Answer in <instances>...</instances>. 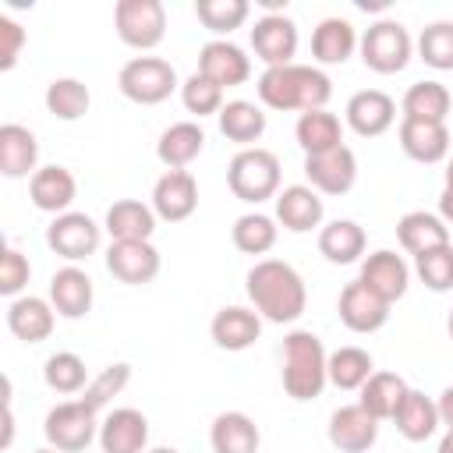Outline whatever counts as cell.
Returning <instances> with one entry per match:
<instances>
[{"instance_id":"cell-1","label":"cell","mask_w":453,"mask_h":453,"mask_svg":"<svg viewBox=\"0 0 453 453\" xmlns=\"http://www.w3.org/2000/svg\"><path fill=\"white\" fill-rule=\"evenodd\" d=\"M127 379H131V365L117 361V365L103 368V372L85 386V393H81L78 400L57 403V407L46 414V425H42L50 446L60 449V453H78V449H85V446L96 439L99 425H103V421H99V411L127 386Z\"/></svg>"},{"instance_id":"cell-2","label":"cell","mask_w":453,"mask_h":453,"mask_svg":"<svg viewBox=\"0 0 453 453\" xmlns=\"http://www.w3.org/2000/svg\"><path fill=\"white\" fill-rule=\"evenodd\" d=\"M248 297H251L255 311L265 315L269 322H294L308 304L304 280L297 276L294 265H287L280 258H262L251 265Z\"/></svg>"},{"instance_id":"cell-3","label":"cell","mask_w":453,"mask_h":453,"mask_svg":"<svg viewBox=\"0 0 453 453\" xmlns=\"http://www.w3.org/2000/svg\"><path fill=\"white\" fill-rule=\"evenodd\" d=\"M326 347L315 333L297 329L283 340V389L290 400H315L322 386L329 382L326 375Z\"/></svg>"},{"instance_id":"cell-4","label":"cell","mask_w":453,"mask_h":453,"mask_svg":"<svg viewBox=\"0 0 453 453\" xmlns=\"http://www.w3.org/2000/svg\"><path fill=\"white\" fill-rule=\"evenodd\" d=\"M226 184L241 202H265L280 191V159L269 149H241L226 166Z\"/></svg>"},{"instance_id":"cell-5","label":"cell","mask_w":453,"mask_h":453,"mask_svg":"<svg viewBox=\"0 0 453 453\" xmlns=\"http://www.w3.org/2000/svg\"><path fill=\"white\" fill-rule=\"evenodd\" d=\"M120 92L138 103V106H156L163 99H170V92L177 88V71L170 67V60L159 57H134L120 67L117 74Z\"/></svg>"},{"instance_id":"cell-6","label":"cell","mask_w":453,"mask_h":453,"mask_svg":"<svg viewBox=\"0 0 453 453\" xmlns=\"http://www.w3.org/2000/svg\"><path fill=\"white\" fill-rule=\"evenodd\" d=\"M113 25L124 46L152 50L166 35V11L159 0H120L113 7Z\"/></svg>"},{"instance_id":"cell-7","label":"cell","mask_w":453,"mask_h":453,"mask_svg":"<svg viewBox=\"0 0 453 453\" xmlns=\"http://www.w3.org/2000/svg\"><path fill=\"white\" fill-rule=\"evenodd\" d=\"M411 50H414V42H411V35L400 21H375L361 39V60L375 74L403 71L407 60H411Z\"/></svg>"},{"instance_id":"cell-8","label":"cell","mask_w":453,"mask_h":453,"mask_svg":"<svg viewBox=\"0 0 453 453\" xmlns=\"http://www.w3.org/2000/svg\"><path fill=\"white\" fill-rule=\"evenodd\" d=\"M106 269L113 280L142 287L159 276V251L152 248V241H113L106 251Z\"/></svg>"},{"instance_id":"cell-9","label":"cell","mask_w":453,"mask_h":453,"mask_svg":"<svg viewBox=\"0 0 453 453\" xmlns=\"http://www.w3.org/2000/svg\"><path fill=\"white\" fill-rule=\"evenodd\" d=\"M46 244L67 262H81L99 248V226L85 212H64L46 226Z\"/></svg>"},{"instance_id":"cell-10","label":"cell","mask_w":453,"mask_h":453,"mask_svg":"<svg viewBox=\"0 0 453 453\" xmlns=\"http://www.w3.org/2000/svg\"><path fill=\"white\" fill-rule=\"evenodd\" d=\"M336 311H340V322H343L350 333H375V329H382L386 319H389V301H382L372 287H365L361 280H354V283H347V287L340 290Z\"/></svg>"},{"instance_id":"cell-11","label":"cell","mask_w":453,"mask_h":453,"mask_svg":"<svg viewBox=\"0 0 453 453\" xmlns=\"http://www.w3.org/2000/svg\"><path fill=\"white\" fill-rule=\"evenodd\" d=\"M251 50L265 67H287L297 53V25L283 14H265L251 28Z\"/></svg>"},{"instance_id":"cell-12","label":"cell","mask_w":453,"mask_h":453,"mask_svg":"<svg viewBox=\"0 0 453 453\" xmlns=\"http://www.w3.org/2000/svg\"><path fill=\"white\" fill-rule=\"evenodd\" d=\"M304 173H308L315 191L347 195L357 180V156L347 145H340L333 152H322V156H304Z\"/></svg>"},{"instance_id":"cell-13","label":"cell","mask_w":453,"mask_h":453,"mask_svg":"<svg viewBox=\"0 0 453 453\" xmlns=\"http://www.w3.org/2000/svg\"><path fill=\"white\" fill-rule=\"evenodd\" d=\"M375 439H379V421L361 403L333 411V418H329L333 449H340V453H368L375 446Z\"/></svg>"},{"instance_id":"cell-14","label":"cell","mask_w":453,"mask_h":453,"mask_svg":"<svg viewBox=\"0 0 453 453\" xmlns=\"http://www.w3.org/2000/svg\"><path fill=\"white\" fill-rule=\"evenodd\" d=\"M198 74H205L209 81H216L219 88H230V85H244L248 74H251V60L244 57L241 46L226 42V39H212L202 46L198 53Z\"/></svg>"},{"instance_id":"cell-15","label":"cell","mask_w":453,"mask_h":453,"mask_svg":"<svg viewBox=\"0 0 453 453\" xmlns=\"http://www.w3.org/2000/svg\"><path fill=\"white\" fill-rule=\"evenodd\" d=\"M152 209L156 216L180 223L198 209V184L188 170H166L152 188Z\"/></svg>"},{"instance_id":"cell-16","label":"cell","mask_w":453,"mask_h":453,"mask_svg":"<svg viewBox=\"0 0 453 453\" xmlns=\"http://www.w3.org/2000/svg\"><path fill=\"white\" fill-rule=\"evenodd\" d=\"M145 442H149V421L134 407H117L99 425L103 453H142Z\"/></svg>"},{"instance_id":"cell-17","label":"cell","mask_w":453,"mask_h":453,"mask_svg":"<svg viewBox=\"0 0 453 453\" xmlns=\"http://www.w3.org/2000/svg\"><path fill=\"white\" fill-rule=\"evenodd\" d=\"M396 120V103L382 92V88H365L354 92L347 103V124L361 134V138H379L382 131H389Z\"/></svg>"},{"instance_id":"cell-18","label":"cell","mask_w":453,"mask_h":453,"mask_svg":"<svg viewBox=\"0 0 453 453\" xmlns=\"http://www.w3.org/2000/svg\"><path fill=\"white\" fill-rule=\"evenodd\" d=\"M74 195H78V180H74V173H71L67 166H57V163L35 170L32 180H28V198H32V205L42 209V212H57V216H64L67 205L74 202Z\"/></svg>"},{"instance_id":"cell-19","label":"cell","mask_w":453,"mask_h":453,"mask_svg":"<svg viewBox=\"0 0 453 453\" xmlns=\"http://www.w3.org/2000/svg\"><path fill=\"white\" fill-rule=\"evenodd\" d=\"M400 149L414 163H439L449 152V127L446 124H435V120L403 117L400 120Z\"/></svg>"},{"instance_id":"cell-20","label":"cell","mask_w":453,"mask_h":453,"mask_svg":"<svg viewBox=\"0 0 453 453\" xmlns=\"http://www.w3.org/2000/svg\"><path fill=\"white\" fill-rule=\"evenodd\" d=\"M361 283L372 287L382 301H400L407 294V283H411V269L407 262L396 255V251H375L365 258L361 265Z\"/></svg>"},{"instance_id":"cell-21","label":"cell","mask_w":453,"mask_h":453,"mask_svg":"<svg viewBox=\"0 0 453 453\" xmlns=\"http://www.w3.org/2000/svg\"><path fill=\"white\" fill-rule=\"evenodd\" d=\"M262 333V322H258V311H248L241 304H230V308H219L209 322V336L219 350H248Z\"/></svg>"},{"instance_id":"cell-22","label":"cell","mask_w":453,"mask_h":453,"mask_svg":"<svg viewBox=\"0 0 453 453\" xmlns=\"http://www.w3.org/2000/svg\"><path fill=\"white\" fill-rule=\"evenodd\" d=\"M50 304L64 319L88 315V308H92V280H88V273H81L78 265L57 269L53 280H50Z\"/></svg>"},{"instance_id":"cell-23","label":"cell","mask_w":453,"mask_h":453,"mask_svg":"<svg viewBox=\"0 0 453 453\" xmlns=\"http://www.w3.org/2000/svg\"><path fill=\"white\" fill-rule=\"evenodd\" d=\"M209 442L212 453H258L262 432L244 411H223L209 428Z\"/></svg>"},{"instance_id":"cell-24","label":"cell","mask_w":453,"mask_h":453,"mask_svg":"<svg viewBox=\"0 0 453 453\" xmlns=\"http://www.w3.org/2000/svg\"><path fill=\"white\" fill-rule=\"evenodd\" d=\"M205 149V131L195 124V120H180V124H170L159 142H156V156L163 166L170 170H184L188 163H195Z\"/></svg>"},{"instance_id":"cell-25","label":"cell","mask_w":453,"mask_h":453,"mask_svg":"<svg viewBox=\"0 0 453 453\" xmlns=\"http://www.w3.org/2000/svg\"><path fill=\"white\" fill-rule=\"evenodd\" d=\"M276 219L290 234H308L311 226L322 223V198H319V191L304 188V184L283 188V195L276 198Z\"/></svg>"},{"instance_id":"cell-26","label":"cell","mask_w":453,"mask_h":453,"mask_svg":"<svg viewBox=\"0 0 453 453\" xmlns=\"http://www.w3.org/2000/svg\"><path fill=\"white\" fill-rule=\"evenodd\" d=\"M35 159H39L35 134L21 124H4L0 127V173L28 177V173H35Z\"/></svg>"},{"instance_id":"cell-27","label":"cell","mask_w":453,"mask_h":453,"mask_svg":"<svg viewBox=\"0 0 453 453\" xmlns=\"http://www.w3.org/2000/svg\"><path fill=\"white\" fill-rule=\"evenodd\" d=\"M7 329L25 343H42L53 333V304L42 297H18L7 308Z\"/></svg>"},{"instance_id":"cell-28","label":"cell","mask_w":453,"mask_h":453,"mask_svg":"<svg viewBox=\"0 0 453 453\" xmlns=\"http://www.w3.org/2000/svg\"><path fill=\"white\" fill-rule=\"evenodd\" d=\"M393 425H396V432H400L407 442H425V439L442 425V421H439V403L428 400V396L418 393V389H407L403 403H400L396 414H393Z\"/></svg>"},{"instance_id":"cell-29","label":"cell","mask_w":453,"mask_h":453,"mask_svg":"<svg viewBox=\"0 0 453 453\" xmlns=\"http://www.w3.org/2000/svg\"><path fill=\"white\" fill-rule=\"evenodd\" d=\"M106 230L113 241H149L156 230V209L138 198H120L106 209Z\"/></svg>"},{"instance_id":"cell-30","label":"cell","mask_w":453,"mask_h":453,"mask_svg":"<svg viewBox=\"0 0 453 453\" xmlns=\"http://www.w3.org/2000/svg\"><path fill=\"white\" fill-rule=\"evenodd\" d=\"M407 382L396 375V372H372V379L361 386V407L375 418V421H393V414H396V407L403 403V396H407Z\"/></svg>"},{"instance_id":"cell-31","label":"cell","mask_w":453,"mask_h":453,"mask_svg":"<svg viewBox=\"0 0 453 453\" xmlns=\"http://www.w3.org/2000/svg\"><path fill=\"white\" fill-rule=\"evenodd\" d=\"M294 134H297V145L304 149V156H322V152H333V149L343 145V127H340V120H336L333 113H326V110H308V113H301Z\"/></svg>"},{"instance_id":"cell-32","label":"cell","mask_w":453,"mask_h":453,"mask_svg":"<svg viewBox=\"0 0 453 453\" xmlns=\"http://www.w3.org/2000/svg\"><path fill=\"white\" fill-rule=\"evenodd\" d=\"M396 241H400L403 251H411L418 258L425 251H435V248L449 244V234H446L439 216H432V212H407L396 223Z\"/></svg>"},{"instance_id":"cell-33","label":"cell","mask_w":453,"mask_h":453,"mask_svg":"<svg viewBox=\"0 0 453 453\" xmlns=\"http://www.w3.org/2000/svg\"><path fill=\"white\" fill-rule=\"evenodd\" d=\"M354 46H357V32L343 18H326L311 32V57L319 64H343V60H350Z\"/></svg>"},{"instance_id":"cell-34","label":"cell","mask_w":453,"mask_h":453,"mask_svg":"<svg viewBox=\"0 0 453 453\" xmlns=\"http://www.w3.org/2000/svg\"><path fill=\"white\" fill-rule=\"evenodd\" d=\"M319 251L333 265H350L365 255V230L354 219H333L319 234Z\"/></svg>"},{"instance_id":"cell-35","label":"cell","mask_w":453,"mask_h":453,"mask_svg":"<svg viewBox=\"0 0 453 453\" xmlns=\"http://www.w3.org/2000/svg\"><path fill=\"white\" fill-rule=\"evenodd\" d=\"M449 106H453V99H449V88L442 81H414L403 92V117H414V120L446 124Z\"/></svg>"},{"instance_id":"cell-36","label":"cell","mask_w":453,"mask_h":453,"mask_svg":"<svg viewBox=\"0 0 453 453\" xmlns=\"http://www.w3.org/2000/svg\"><path fill=\"white\" fill-rule=\"evenodd\" d=\"M219 131H223V138H230L237 145H251L265 131V113L248 99H234L219 110Z\"/></svg>"},{"instance_id":"cell-37","label":"cell","mask_w":453,"mask_h":453,"mask_svg":"<svg viewBox=\"0 0 453 453\" xmlns=\"http://www.w3.org/2000/svg\"><path fill=\"white\" fill-rule=\"evenodd\" d=\"M372 354L361 347H340L326 361V375L336 389H361L372 379Z\"/></svg>"},{"instance_id":"cell-38","label":"cell","mask_w":453,"mask_h":453,"mask_svg":"<svg viewBox=\"0 0 453 453\" xmlns=\"http://www.w3.org/2000/svg\"><path fill=\"white\" fill-rule=\"evenodd\" d=\"M92 106V92L78 78H57L46 85V110L57 120H81Z\"/></svg>"},{"instance_id":"cell-39","label":"cell","mask_w":453,"mask_h":453,"mask_svg":"<svg viewBox=\"0 0 453 453\" xmlns=\"http://www.w3.org/2000/svg\"><path fill=\"white\" fill-rule=\"evenodd\" d=\"M258 96L269 110H301V96H297V64L287 67H265V74L258 78Z\"/></svg>"},{"instance_id":"cell-40","label":"cell","mask_w":453,"mask_h":453,"mask_svg":"<svg viewBox=\"0 0 453 453\" xmlns=\"http://www.w3.org/2000/svg\"><path fill=\"white\" fill-rule=\"evenodd\" d=\"M42 379H46V386H50L53 393H64V396L81 393V389L88 386L85 361H81L78 354H71V350H60V354H53V357H46Z\"/></svg>"},{"instance_id":"cell-41","label":"cell","mask_w":453,"mask_h":453,"mask_svg":"<svg viewBox=\"0 0 453 453\" xmlns=\"http://www.w3.org/2000/svg\"><path fill=\"white\" fill-rule=\"evenodd\" d=\"M195 18L216 32V35H230L234 28L244 25L248 18V0H198L195 4Z\"/></svg>"},{"instance_id":"cell-42","label":"cell","mask_w":453,"mask_h":453,"mask_svg":"<svg viewBox=\"0 0 453 453\" xmlns=\"http://www.w3.org/2000/svg\"><path fill=\"white\" fill-rule=\"evenodd\" d=\"M276 244V223L262 212H248L234 223V248L244 255H265Z\"/></svg>"},{"instance_id":"cell-43","label":"cell","mask_w":453,"mask_h":453,"mask_svg":"<svg viewBox=\"0 0 453 453\" xmlns=\"http://www.w3.org/2000/svg\"><path fill=\"white\" fill-rule=\"evenodd\" d=\"M418 53L435 71H453V21H435L421 32Z\"/></svg>"},{"instance_id":"cell-44","label":"cell","mask_w":453,"mask_h":453,"mask_svg":"<svg viewBox=\"0 0 453 453\" xmlns=\"http://www.w3.org/2000/svg\"><path fill=\"white\" fill-rule=\"evenodd\" d=\"M180 99H184V110L195 117H209V113L219 117V110H223V88L198 71L180 85Z\"/></svg>"},{"instance_id":"cell-45","label":"cell","mask_w":453,"mask_h":453,"mask_svg":"<svg viewBox=\"0 0 453 453\" xmlns=\"http://www.w3.org/2000/svg\"><path fill=\"white\" fill-rule=\"evenodd\" d=\"M418 276L428 290L435 294H446L453 290V244H442L435 251H425L418 255Z\"/></svg>"},{"instance_id":"cell-46","label":"cell","mask_w":453,"mask_h":453,"mask_svg":"<svg viewBox=\"0 0 453 453\" xmlns=\"http://www.w3.org/2000/svg\"><path fill=\"white\" fill-rule=\"evenodd\" d=\"M297 96H301V113H308V110H322V106L329 103V96H333V81H329V74L319 71V67H304V64H297Z\"/></svg>"},{"instance_id":"cell-47","label":"cell","mask_w":453,"mask_h":453,"mask_svg":"<svg viewBox=\"0 0 453 453\" xmlns=\"http://www.w3.org/2000/svg\"><path fill=\"white\" fill-rule=\"evenodd\" d=\"M28 276H32L28 258L18 248H4V255H0V294L4 297H14L28 283Z\"/></svg>"},{"instance_id":"cell-48","label":"cell","mask_w":453,"mask_h":453,"mask_svg":"<svg viewBox=\"0 0 453 453\" xmlns=\"http://www.w3.org/2000/svg\"><path fill=\"white\" fill-rule=\"evenodd\" d=\"M21 46H25V28L0 14V71H11L18 64Z\"/></svg>"},{"instance_id":"cell-49","label":"cell","mask_w":453,"mask_h":453,"mask_svg":"<svg viewBox=\"0 0 453 453\" xmlns=\"http://www.w3.org/2000/svg\"><path fill=\"white\" fill-rule=\"evenodd\" d=\"M439 421L446 425V432H453V386L442 389V396H439Z\"/></svg>"},{"instance_id":"cell-50","label":"cell","mask_w":453,"mask_h":453,"mask_svg":"<svg viewBox=\"0 0 453 453\" xmlns=\"http://www.w3.org/2000/svg\"><path fill=\"white\" fill-rule=\"evenodd\" d=\"M439 212H442V219L453 223V188H442V195H439Z\"/></svg>"},{"instance_id":"cell-51","label":"cell","mask_w":453,"mask_h":453,"mask_svg":"<svg viewBox=\"0 0 453 453\" xmlns=\"http://www.w3.org/2000/svg\"><path fill=\"white\" fill-rule=\"evenodd\" d=\"M357 7H361V11H386L389 4H386V0H379V4H368V0H361Z\"/></svg>"},{"instance_id":"cell-52","label":"cell","mask_w":453,"mask_h":453,"mask_svg":"<svg viewBox=\"0 0 453 453\" xmlns=\"http://www.w3.org/2000/svg\"><path fill=\"white\" fill-rule=\"evenodd\" d=\"M439 453H453V432H446V435H442V442H439Z\"/></svg>"},{"instance_id":"cell-53","label":"cell","mask_w":453,"mask_h":453,"mask_svg":"<svg viewBox=\"0 0 453 453\" xmlns=\"http://www.w3.org/2000/svg\"><path fill=\"white\" fill-rule=\"evenodd\" d=\"M446 188H453V159H449V166H446Z\"/></svg>"},{"instance_id":"cell-54","label":"cell","mask_w":453,"mask_h":453,"mask_svg":"<svg viewBox=\"0 0 453 453\" xmlns=\"http://www.w3.org/2000/svg\"><path fill=\"white\" fill-rule=\"evenodd\" d=\"M152 453H177V449H170V446H159V449H152Z\"/></svg>"},{"instance_id":"cell-55","label":"cell","mask_w":453,"mask_h":453,"mask_svg":"<svg viewBox=\"0 0 453 453\" xmlns=\"http://www.w3.org/2000/svg\"><path fill=\"white\" fill-rule=\"evenodd\" d=\"M446 329H449V340H453V311H449V322H446Z\"/></svg>"},{"instance_id":"cell-56","label":"cell","mask_w":453,"mask_h":453,"mask_svg":"<svg viewBox=\"0 0 453 453\" xmlns=\"http://www.w3.org/2000/svg\"><path fill=\"white\" fill-rule=\"evenodd\" d=\"M35 453H60V449H35Z\"/></svg>"}]
</instances>
